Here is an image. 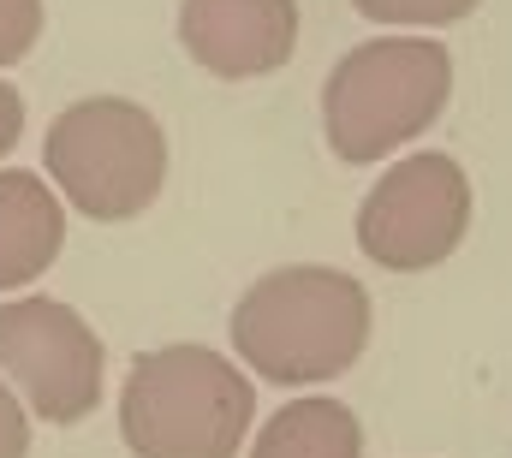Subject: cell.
I'll use <instances>...</instances> for the list:
<instances>
[{
    "instance_id": "8fae6325",
    "label": "cell",
    "mask_w": 512,
    "mask_h": 458,
    "mask_svg": "<svg viewBox=\"0 0 512 458\" xmlns=\"http://www.w3.org/2000/svg\"><path fill=\"white\" fill-rule=\"evenodd\" d=\"M42 36V0H0V66H18Z\"/></svg>"
},
{
    "instance_id": "7a4b0ae2",
    "label": "cell",
    "mask_w": 512,
    "mask_h": 458,
    "mask_svg": "<svg viewBox=\"0 0 512 458\" xmlns=\"http://www.w3.org/2000/svg\"><path fill=\"white\" fill-rule=\"evenodd\" d=\"M256 393L239 363L209 345L143 351L120 393L131 458H233L251 441Z\"/></svg>"
},
{
    "instance_id": "8992f818",
    "label": "cell",
    "mask_w": 512,
    "mask_h": 458,
    "mask_svg": "<svg viewBox=\"0 0 512 458\" xmlns=\"http://www.w3.org/2000/svg\"><path fill=\"white\" fill-rule=\"evenodd\" d=\"M0 369L18 381L36 417L84 423L102 405V340L96 328L60 298H18L0 304Z\"/></svg>"
},
{
    "instance_id": "4fadbf2b",
    "label": "cell",
    "mask_w": 512,
    "mask_h": 458,
    "mask_svg": "<svg viewBox=\"0 0 512 458\" xmlns=\"http://www.w3.org/2000/svg\"><path fill=\"white\" fill-rule=\"evenodd\" d=\"M18 137H24V96L12 84H0V155H12Z\"/></svg>"
},
{
    "instance_id": "6da1fadb",
    "label": "cell",
    "mask_w": 512,
    "mask_h": 458,
    "mask_svg": "<svg viewBox=\"0 0 512 458\" xmlns=\"http://www.w3.org/2000/svg\"><path fill=\"white\" fill-rule=\"evenodd\" d=\"M370 345V292L340 268H274L233 310V351L274 387L346 375Z\"/></svg>"
},
{
    "instance_id": "3957f363",
    "label": "cell",
    "mask_w": 512,
    "mask_h": 458,
    "mask_svg": "<svg viewBox=\"0 0 512 458\" xmlns=\"http://www.w3.org/2000/svg\"><path fill=\"white\" fill-rule=\"evenodd\" d=\"M453 96V60L429 36H376L340 54L322 90V131L346 167L382 161L429 131Z\"/></svg>"
},
{
    "instance_id": "52a82bcc",
    "label": "cell",
    "mask_w": 512,
    "mask_h": 458,
    "mask_svg": "<svg viewBox=\"0 0 512 458\" xmlns=\"http://www.w3.org/2000/svg\"><path fill=\"white\" fill-rule=\"evenodd\" d=\"M179 42L209 78H268L298 48V0H185Z\"/></svg>"
},
{
    "instance_id": "277c9868",
    "label": "cell",
    "mask_w": 512,
    "mask_h": 458,
    "mask_svg": "<svg viewBox=\"0 0 512 458\" xmlns=\"http://www.w3.org/2000/svg\"><path fill=\"white\" fill-rule=\"evenodd\" d=\"M48 179L84 221H131L167 185V131L126 96H84L42 137Z\"/></svg>"
},
{
    "instance_id": "5b68a950",
    "label": "cell",
    "mask_w": 512,
    "mask_h": 458,
    "mask_svg": "<svg viewBox=\"0 0 512 458\" xmlns=\"http://www.w3.org/2000/svg\"><path fill=\"white\" fill-rule=\"evenodd\" d=\"M471 232V179L453 155L429 149L387 167L358 209V250L387 274H423Z\"/></svg>"
},
{
    "instance_id": "7c38bea8",
    "label": "cell",
    "mask_w": 512,
    "mask_h": 458,
    "mask_svg": "<svg viewBox=\"0 0 512 458\" xmlns=\"http://www.w3.org/2000/svg\"><path fill=\"white\" fill-rule=\"evenodd\" d=\"M24 453H30V423H24L18 393L0 381V458H24Z\"/></svg>"
},
{
    "instance_id": "30bf717a",
    "label": "cell",
    "mask_w": 512,
    "mask_h": 458,
    "mask_svg": "<svg viewBox=\"0 0 512 458\" xmlns=\"http://www.w3.org/2000/svg\"><path fill=\"white\" fill-rule=\"evenodd\" d=\"M370 24H393V30H435V24H459L471 18L483 0H352Z\"/></svg>"
},
{
    "instance_id": "ba28073f",
    "label": "cell",
    "mask_w": 512,
    "mask_h": 458,
    "mask_svg": "<svg viewBox=\"0 0 512 458\" xmlns=\"http://www.w3.org/2000/svg\"><path fill=\"white\" fill-rule=\"evenodd\" d=\"M60 244H66L60 197L36 173L6 167L0 173V292H18V286L42 280L60 256Z\"/></svg>"
},
{
    "instance_id": "9c48e42d",
    "label": "cell",
    "mask_w": 512,
    "mask_h": 458,
    "mask_svg": "<svg viewBox=\"0 0 512 458\" xmlns=\"http://www.w3.org/2000/svg\"><path fill=\"white\" fill-rule=\"evenodd\" d=\"M251 458H364V423L340 399H286L256 429Z\"/></svg>"
}]
</instances>
